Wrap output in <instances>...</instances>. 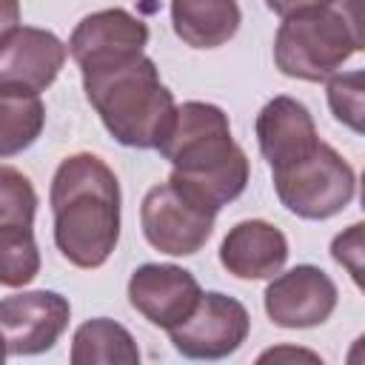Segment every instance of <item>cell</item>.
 Instances as JSON below:
<instances>
[{
  "label": "cell",
  "mask_w": 365,
  "mask_h": 365,
  "mask_svg": "<svg viewBox=\"0 0 365 365\" xmlns=\"http://www.w3.org/2000/svg\"><path fill=\"white\" fill-rule=\"evenodd\" d=\"M279 14V29L274 37V63L285 77L322 83L331 80L342 63L365 48L359 0L345 3H268Z\"/></svg>",
  "instance_id": "cell-4"
},
{
  "label": "cell",
  "mask_w": 365,
  "mask_h": 365,
  "mask_svg": "<svg viewBox=\"0 0 365 365\" xmlns=\"http://www.w3.org/2000/svg\"><path fill=\"white\" fill-rule=\"evenodd\" d=\"M148 26L125 9H103L77 23L68 40V54L80 68L143 54Z\"/></svg>",
  "instance_id": "cell-13"
},
{
  "label": "cell",
  "mask_w": 365,
  "mask_h": 365,
  "mask_svg": "<svg viewBox=\"0 0 365 365\" xmlns=\"http://www.w3.org/2000/svg\"><path fill=\"white\" fill-rule=\"evenodd\" d=\"M6 354H9V351H6V342H3V336H0V365H6Z\"/></svg>",
  "instance_id": "cell-24"
},
{
  "label": "cell",
  "mask_w": 365,
  "mask_h": 365,
  "mask_svg": "<svg viewBox=\"0 0 365 365\" xmlns=\"http://www.w3.org/2000/svg\"><path fill=\"white\" fill-rule=\"evenodd\" d=\"M17 11H20L17 3H6V0H0V31L17 23Z\"/></svg>",
  "instance_id": "cell-23"
},
{
  "label": "cell",
  "mask_w": 365,
  "mask_h": 365,
  "mask_svg": "<svg viewBox=\"0 0 365 365\" xmlns=\"http://www.w3.org/2000/svg\"><path fill=\"white\" fill-rule=\"evenodd\" d=\"M54 242L77 268H100L120 240V182L94 154L66 157L51 180Z\"/></svg>",
  "instance_id": "cell-2"
},
{
  "label": "cell",
  "mask_w": 365,
  "mask_h": 365,
  "mask_svg": "<svg viewBox=\"0 0 365 365\" xmlns=\"http://www.w3.org/2000/svg\"><path fill=\"white\" fill-rule=\"evenodd\" d=\"M202 291L191 271L180 265L148 262L140 265L128 279V302L157 328H177L191 317Z\"/></svg>",
  "instance_id": "cell-11"
},
{
  "label": "cell",
  "mask_w": 365,
  "mask_h": 365,
  "mask_svg": "<svg viewBox=\"0 0 365 365\" xmlns=\"http://www.w3.org/2000/svg\"><path fill=\"white\" fill-rule=\"evenodd\" d=\"M214 220L217 214L185 197L168 180L148 188L140 205V222L148 245L171 257L197 254L208 242L214 231Z\"/></svg>",
  "instance_id": "cell-6"
},
{
  "label": "cell",
  "mask_w": 365,
  "mask_h": 365,
  "mask_svg": "<svg viewBox=\"0 0 365 365\" xmlns=\"http://www.w3.org/2000/svg\"><path fill=\"white\" fill-rule=\"evenodd\" d=\"M362 222H354L345 234H336L331 242V257L348 268L354 282H362Z\"/></svg>",
  "instance_id": "cell-21"
},
{
  "label": "cell",
  "mask_w": 365,
  "mask_h": 365,
  "mask_svg": "<svg viewBox=\"0 0 365 365\" xmlns=\"http://www.w3.org/2000/svg\"><path fill=\"white\" fill-rule=\"evenodd\" d=\"M254 365H325V359L302 345H274L265 348Z\"/></svg>",
  "instance_id": "cell-22"
},
{
  "label": "cell",
  "mask_w": 365,
  "mask_h": 365,
  "mask_svg": "<svg viewBox=\"0 0 365 365\" xmlns=\"http://www.w3.org/2000/svg\"><path fill=\"white\" fill-rule=\"evenodd\" d=\"M83 88L106 131L128 148H157L165 137L177 103L163 86L151 57L131 54L80 68Z\"/></svg>",
  "instance_id": "cell-3"
},
{
  "label": "cell",
  "mask_w": 365,
  "mask_h": 365,
  "mask_svg": "<svg viewBox=\"0 0 365 365\" xmlns=\"http://www.w3.org/2000/svg\"><path fill=\"white\" fill-rule=\"evenodd\" d=\"M68 365H140V348L125 325L94 317L74 331Z\"/></svg>",
  "instance_id": "cell-16"
},
{
  "label": "cell",
  "mask_w": 365,
  "mask_h": 365,
  "mask_svg": "<svg viewBox=\"0 0 365 365\" xmlns=\"http://www.w3.org/2000/svg\"><path fill=\"white\" fill-rule=\"evenodd\" d=\"M71 317V305L57 291H23L0 299V336L14 356H37L54 348Z\"/></svg>",
  "instance_id": "cell-9"
},
{
  "label": "cell",
  "mask_w": 365,
  "mask_h": 365,
  "mask_svg": "<svg viewBox=\"0 0 365 365\" xmlns=\"http://www.w3.org/2000/svg\"><path fill=\"white\" fill-rule=\"evenodd\" d=\"M285 259L288 240L277 225L265 220L237 222L220 245V262L237 279H271L282 271Z\"/></svg>",
  "instance_id": "cell-14"
},
{
  "label": "cell",
  "mask_w": 365,
  "mask_h": 365,
  "mask_svg": "<svg viewBox=\"0 0 365 365\" xmlns=\"http://www.w3.org/2000/svg\"><path fill=\"white\" fill-rule=\"evenodd\" d=\"M46 106L37 94L0 91V157L26 151L43 131Z\"/></svg>",
  "instance_id": "cell-17"
},
{
  "label": "cell",
  "mask_w": 365,
  "mask_h": 365,
  "mask_svg": "<svg viewBox=\"0 0 365 365\" xmlns=\"http://www.w3.org/2000/svg\"><path fill=\"white\" fill-rule=\"evenodd\" d=\"M336 308V285L317 265H297L265 288V314L279 328L322 325Z\"/></svg>",
  "instance_id": "cell-10"
},
{
  "label": "cell",
  "mask_w": 365,
  "mask_h": 365,
  "mask_svg": "<svg viewBox=\"0 0 365 365\" xmlns=\"http://www.w3.org/2000/svg\"><path fill=\"white\" fill-rule=\"evenodd\" d=\"M34 211H37V194L31 180L11 165H0V228L9 225L31 228Z\"/></svg>",
  "instance_id": "cell-19"
},
{
  "label": "cell",
  "mask_w": 365,
  "mask_h": 365,
  "mask_svg": "<svg viewBox=\"0 0 365 365\" xmlns=\"http://www.w3.org/2000/svg\"><path fill=\"white\" fill-rule=\"evenodd\" d=\"M157 151L171 163L168 182L217 214L248 185V157L231 140L222 108L200 100L177 106Z\"/></svg>",
  "instance_id": "cell-1"
},
{
  "label": "cell",
  "mask_w": 365,
  "mask_h": 365,
  "mask_svg": "<svg viewBox=\"0 0 365 365\" xmlns=\"http://www.w3.org/2000/svg\"><path fill=\"white\" fill-rule=\"evenodd\" d=\"M274 188L291 214L302 220H328L354 200L356 177L342 154H336L328 143H319L308 160L277 171Z\"/></svg>",
  "instance_id": "cell-5"
},
{
  "label": "cell",
  "mask_w": 365,
  "mask_h": 365,
  "mask_svg": "<svg viewBox=\"0 0 365 365\" xmlns=\"http://www.w3.org/2000/svg\"><path fill=\"white\" fill-rule=\"evenodd\" d=\"M257 143L271 165V174L299 165L319 148L311 111L294 97H274L257 114Z\"/></svg>",
  "instance_id": "cell-12"
},
{
  "label": "cell",
  "mask_w": 365,
  "mask_h": 365,
  "mask_svg": "<svg viewBox=\"0 0 365 365\" xmlns=\"http://www.w3.org/2000/svg\"><path fill=\"white\" fill-rule=\"evenodd\" d=\"M174 34L191 48H217L240 29V6L234 0H174Z\"/></svg>",
  "instance_id": "cell-15"
},
{
  "label": "cell",
  "mask_w": 365,
  "mask_h": 365,
  "mask_svg": "<svg viewBox=\"0 0 365 365\" xmlns=\"http://www.w3.org/2000/svg\"><path fill=\"white\" fill-rule=\"evenodd\" d=\"M362 71L334 74L328 80V106L339 123L362 134Z\"/></svg>",
  "instance_id": "cell-20"
},
{
  "label": "cell",
  "mask_w": 365,
  "mask_h": 365,
  "mask_svg": "<svg viewBox=\"0 0 365 365\" xmlns=\"http://www.w3.org/2000/svg\"><path fill=\"white\" fill-rule=\"evenodd\" d=\"M66 46L57 34L14 23L0 31V91H17V94H37L46 91L63 63H66Z\"/></svg>",
  "instance_id": "cell-8"
},
{
  "label": "cell",
  "mask_w": 365,
  "mask_h": 365,
  "mask_svg": "<svg viewBox=\"0 0 365 365\" xmlns=\"http://www.w3.org/2000/svg\"><path fill=\"white\" fill-rule=\"evenodd\" d=\"M40 274V251L34 231L23 225L0 228V285L23 288Z\"/></svg>",
  "instance_id": "cell-18"
},
{
  "label": "cell",
  "mask_w": 365,
  "mask_h": 365,
  "mask_svg": "<svg viewBox=\"0 0 365 365\" xmlns=\"http://www.w3.org/2000/svg\"><path fill=\"white\" fill-rule=\"evenodd\" d=\"M251 317L245 305L234 297H225L220 291L202 294L197 308L185 322L168 331L171 345L185 359H202L217 362L231 356L248 336Z\"/></svg>",
  "instance_id": "cell-7"
}]
</instances>
